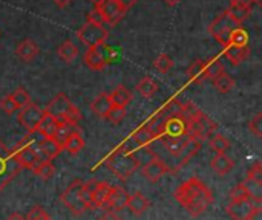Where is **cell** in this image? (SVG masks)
<instances>
[{"label": "cell", "instance_id": "cell-1", "mask_svg": "<svg viewBox=\"0 0 262 220\" xmlns=\"http://www.w3.org/2000/svg\"><path fill=\"white\" fill-rule=\"evenodd\" d=\"M175 201L193 217L207 211V208L213 204V194L210 188L200 179L190 178L184 181L173 193Z\"/></svg>", "mask_w": 262, "mask_h": 220}, {"label": "cell", "instance_id": "cell-2", "mask_svg": "<svg viewBox=\"0 0 262 220\" xmlns=\"http://www.w3.org/2000/svg\"><path fill=\"white\" fill-rule=\"evenodd\" d=\"M104 164L112 172V175L117 176L120 181H127L140 168L134 150L126 145H120L117 150H114L106 158Z\"/></svg>", "mask_w": 262, "mask_h": 220}, {"label": "cell", "instance_id": "cell-3", "mask_svg": "<svg viewBox=\"0 0 262 220\" xmlns=\"http://www.w3.org/2000/svg\"><path fill=\"white\" fill-rule=\"evenodd\" d=\"M61 202L75 216H80L86 210H89V205L83 198V182L74 181L72 184H69V187L61 193Z\"/></svg>", "mask_w": 262, "mask_h": 220}, {"label": "cell", "instance_id": "cell-4", "mask_svg": "<svg viewBox=\"0 0 262 220\" xmlns=\"http://www.w3.org/2000/svg\"><path fill=\"white\" fill-rule=\"evenodd\" d=\"M35 135L37 132L34 133H28L11 152L15 158V161L18 162V165L21 168H32V165L38 161V156L34 150V144H35Z\"/></svg>", "mask_w": 262, "mask_h": 220}, {"label": "cell", "instance_id": "cell-5", "mask_svg": "<svg viewBox=\"0 0 262 220\" xmlns=\"http://www.w3.org/2000/svg\"><path fill=\"white\" fill-rule=\"evenodd\" d=\"M21 172L12 152L0 141V191Z\"/></svg>", "mask_w": 262, "mask_h": 220}, {"label": "cell", "instance_id": "cell-6", "mask_svg": "<svg viewBox=\"0 0 262 220\" xmlns=\"http://www.w3.org/2000/svg\"><path fill=\"white\" fill-rule=\"evenodd\" d=\"M216 129H218V124L213 119H210L204 112L196 119L187 121V136L196 139L201 144L206 139H209Z\"/></svg>", "mask_w": 262, "mask_h": 220}, {"label": "cell", "instance_id": "cell-7", "mask_svg": "<svg viewBox=\"0 0 262 220\" xmlns=\"http://www.w3.org/2000/svg\"><path fill=\"white\" fill-rule=\"evenodd\" d=\"M187 138V119L183 115L172 116L163 121L158 132V139H184Z\"/></svg>", "mask_w": 262, "mask_h": 220}, {"label": "cell", "instance_id": "cell-8", "mask_svg": "<svg viewBox=\"0 0 262 220\" xmlns=\"http://www.w3.org/2000/svg\"><path fill=\"white\" fill-rule=\"evenodd\" d=\"M78 38L81 40V43H84L88 47H97L103 43H106L109 32L104 26H97L92 23H86L80 28V31L77 32Z\"/></svg>", "mask_w": 262, "mask_h": 220}, {"label": "cell", "instance_id": "cell-9", "mask_svg": "<svg viewBox=\"0 0 262 220\" xmlns=\"http://www.w3.org/2000/svg\"><path fill=\"white\" fill-rule=\"evenodd\" d=\"M43 113H45L43 109H40L37 104L31 103V104H28V106L20 109V112H18V123L28 130V133H34L38 129V124L41 121Z\"/></svg>", "mask_w": 262, "mask_h": 220}, {"label": "cell", "instance_id": "cell-10", "mask_svg": "<svg viewBox=\"0 0 262 220\" xmlns=\"http://www.w3.org/2000/svg\"><path fill=\"white\" fill-rule=\"evenodd\" d=\"M74 104L71 103V100L66 96V93H57L46 106L45 113L54 116L58 123H61L64 119V116L68 115V112L71 110Z\"/></svg>", "mask_w": 262, "mask_h": 220}, {"label": "cell", "instance_id": "cell-11", "mask_svg": "<svg viewBox=\"0 0 262 220\" xmlns=\"http://www.w3.org/2000/svg\"><path fill=\"white\" fill-rule=\"evenodd\" d=\"M95 8L101 12L104 21H106L107 25H111V26H115V25L123 18V15H124V12H126V9L120 5L118 0H103V2H101L98 6H95Z\"/></svg>", "mask_w": 262, "mask_h": 220}, {"label": "cell", "instance_id": "cell-12", "mask_svg": "<svg viewBox=\"0 0 262 220\" xmlns=\"http://www.w3.org/2000/svg\"><path fill=\"white\" fill-rule=\"evenodd\" d=\"M34 150H35L38 159H41V161H52V159H55L60 155V152L63 149L52 138H41L38 135V139L34 144Z\"/></svg>", "mask_w": 262, "mask_h": 220}, {"label": "cell", "instance_id": "cell-13", "mask_svg": "<svg viewBox=\"0 0 262 220\" xmlns=\"http://www.w3.org/2000/svg\"><path fill=\"white\" fill-rule=\"evenodd\" d=\"M129 193L123 188V187H111L107 201L104 208L107 211H123L124 208H127V201H129Z\"/></svg>", "mask_w": 262, "mask_h": 220}, {"label": "cell", "instance_id": "cell-14", "mask_svg": "<svg viewBox=\"0 0 262 220\" xmlns=\"http://www.w3.org/2000/svg\"><path fill=\"white\" fill-rule=\"evenodd\" d=\"M200 149H201V142H198L196 139L187 136V139L184 141V144H183V147H181L178 156H175V158H177V164H175V167H172V173H175V172L180 170L187 161H190V159L198 153Z\"/></svg>", "mask_w": 262, "mask_h": 220}, {"label": "cell", "instance_id": "cell-15", "mask_svg": "<svg viewBox=\"0 0 262 220\" xmlns=\"http://www.w3.org/2000/svg\"><path fill=\"white\" fill-rule=\"evenodd\" d=\"M226 210L233 220H247L255 210V204L252 201H232Z\"/></svg>", "mask_w": 262, "mask_h": 220}, {"label": "cell", "instance_id": "cell-16", "mask_svg": "<svg viewBox=\"0 0 262 220\" xmlns=\"http://www.w3.org/2000/svg\"><path fill=\"white\" fill-rule=\"evenodd\" d=\"M167 172H169V167L160 158H155L146 165H143V176L152 184L158 182Z\"/></svg>", "mask_w": 262, "mask_h": 220}, {"label": "cell", "instance_id": "cell-17", "mask_svg": "<svg viewBox=\"0 0 262 220\" xmlns=\"http://www.w3.org/2000/svg\"><path fill=\"white\" fill-rule=\"evenodd\" d=\"M238 25L229 17V14L224 11L223 14H220L210 25H209V34L212 35V37H216L218 34H221V32H226V31H232V29H235Z\"/></svg>", "mask_w": 262, "mask_h": 220}, {"label": "cell", "instance_id": "cell-18", "mask_svg": "<svg viewBox=\"0 0 262 220\" xmlns=\"http://www.w3.org/2000/svg\"><path fill=\"white\" fill-rule=\"evenodd\" d=\"M15 55H17L21 61L29 63V61H32V60L38 55V46H37V43H35L34 40L26 38V40H23V41L17 46Z\"/></svg>", "mask_w": 262, "mask_h": 220}, {"label": "cell", "instance_id": "cell-19", "mask_svg": "<svg viewBox=\"0 0 262 220\" xmlns=\"http://www.w3.org/2000/svg\"><path fill=\"white\" fill-rule=\"evenodd\" d=\"M226 12L229 14V17H230L238 26H241V23L246 21V20L250 17L252 6H250V5H244V3H230V6L226 9Z\"/></svg>", "mask_w": 262, "mask_h": 220}, {"label": "cell", "instance_id": "cell-20", "mask_svg": "<svg viewBox=\"0 0 262 220\" xmlns=\"http://www.w3.org/2000/svg\"><path fill=\"white\" fill-rule=\"evenodd\" d=\"M210 167L213 168V172H215L216 175H220V176H226V175H229V173L233 170L235 162H233V159H232V158H229L226 153H223V155H216V156H213V159L210 161Z\"/></svg>", "mask_w": 262, "mask_h": 220}, {"label": "cell", "instance_id": "cell-21", "mask_svg": "<svg viewBox=\"0 0 262 220\" xmlns=\"http://www.w3.org/2000/svg\"><path fill=\"white\" fill-rule=\"evenodd\" d=\"M224 55L226 58L232 63V64H241L243 61L247 60V57L250 55V47L249 46H233L229 44L227 47H224Z\"/></svg>", "mask_w": 262, "mask_h": 220}, {"label": "cell", "instance_id": "cell-22", "mask_svg": "<svg viewBox=\"0 0 262 220\" xmlns=\"http://www.w3.org/2000/svg\"><path fill=\"white\" fill-rule=\"evenodd\" d=\"M149 207H150V202L147 201V198H146L143 193L137 191V193H134V194L129 196L127 208H129L135 216H141L143 213H146V211L149 210Z\"/></svg>", "mask_w": 262, "mask_h": 220}, {"label": "cell", "instance_id": "cell-23", "mask_svg": "<svg viewBox=\"0 0 262 220\" xmlns=\"http://www.w3.org/2000/svg\"><path fill=\"white\" fill-rule=\"evenodd\" d=\"M132 139H134V142H135L138 147H149L154 141L158 139V136H157V133H155L152 129H149V127L144 124L143 127L137 129V130L132 133Z\"/></svg>", "mask_w": 262, "mask_h": 220}, {"label": "cell", "instance_id": "cell-24", "mask_svg": "<svg viewBox=\"0 0 262 220\" xmlns=\"http://www.w3.org/2000/svg\"><path fill=\"white\" fill-rule=\"evenodd\" d=\"M57 127H58V121L54 116H51L48 113H43L41 121H40L38 129H37V133L41 138H54V135L57 132Z\"/></svg>", "mask_w": 262, "mask_h": 220}, {"label": "cell", "instance_id": "cell-25", "mask_svg": "<svg viewBox=\"0 0 262 220\" xmlns=\"http://www.w3.org/2000/svg\"><path fill=\"white\" fill-rule=\"evenodd\" d=\"M112 106H114V104H112L111 95H109V93H100V95L92 101L91 110H92L95 115H98V116H101V118H106V115H107V112L111 110Z\"/></svg>", "mask_w": 262, "mask_h": 220}, {"label": "cell", "instance_id": "cell-26", "mask_svg": "<svg viewBox=\"0 0 262 220\" xmlns=\"http://www.w3.org/2000/svg\"><path fill=\"white\" fill-rule=\"evenodd\" d=\"M109 191H111V185L107 182H100L98 188L91 196V208H104Z\"/></svg>", "mask_w": 262, "mask_h": 220}, {"label": "cell", "instance_id": "cell-27", "mask_svg": "<svg viewBox=\"0 0 262 220\" xmlns=\"http://www.w3.org/2000/svg\"><path fill=\"white\" fill-rule=\"evenodd\" d=\"M74 132H80V129H78V126H75V124H69V123H58V127H57V132H55V135H54V141L63 149V145H64V142H66V139L74 133Z\"/></svg>", "mask_w": 262, "mask_h": 220}, {"label": "cell", "instance_id": "cell-28", "mask_svg": "<svg viewBox=\"0 0 262 220\" xmlns=\"http://www.w3.org/2000/svg\"><path fill=\"white\" fill-rule=\"evenodd\" d=\"M57 54L58 57L64 61V63H72L77 57H78V47L71 41V40H66L64 43H61L57 49Z\"/></svg>", "mask_w": 262, "mask_h": 220}, {"label": "cell", "instance_id": "cell-29", "mask_svg": "<svg viewBox=\"0 0 262 220\" xmlns=\"http://www.w3.org/2000/svg\"><path fill=\"white\" fill-rule=\"evenodd\" d=\"M31 170L34 172V175H37V176H38L40 179H43V181H48V179H51V178L55 175V167L52 165L51 161H41V159H38V161L32 165Z\"/></svg>", "mask_w": 262, "mask_h": 220}, {"label": "cell", "instance_id": "cell-30", "mask_svg": "<svg viewBox=\"0 0 262 220\" xmlns=\"http://www.w3.org/2000/svg\"><path fill=\"white\" fill-rule=\"evenodd\" d=\"M111 95V100H112V104L114 106H120V107H126L130 101H132V93L129 89H126L124 86H118L112 90Z\"/></svg>", "mask_w": 262, "mask_h": 220}, {"label": "cell", "instance_id": "cell-31", "mask_svg": "<svg viewBox=\"0 0 262 220\" xmlns=\"http://www.w3.org/2000/svg\"><path fill=\"white\" fill-rule=\"evenodd\" d=\"M84 63L89 69L92 70H103L107 64L104 63V60L100 57V54L97 52L95 47H89L84 54Z\"/></svg>", "mask_w": 262, "mask_h": 220}, {"label": "cell", "instance_id": "cell-32", "mask_svg": "<svg viewBox=\"0 0 262 220\" xmlns=\"http://www.w3.org/2000/svg\"><path fill=\"white\" fill-rule=\"evenodd\" d=\"M187 77L193 83H203L206 78V63L203 60H195L187 69Z\"/></svg>", "mask_w": 262, "mask_h": 220}, {"label": "cell", "instance_id": "cell-33", "mask_svg": "<svg viewBox=\"0 0 262 220\" xmlns=\"http://www.w3.org/2000/svg\"><path fill=\"white\" fill-rule=\"evenodd\" d=\"M181 112H183V103H181L180 100L173 98V100H170V101L157 113V115H158L161 119H167V118L181 115Z\"/></svg>", "mask_w": 262, "mask_h": 220}, {"label": "cell", "instance_id": "cell-34", "mask_svg": "<svg viewBox=\"0 0 262 220\" xmlns=\"http://www.w3.org/2000/svg\"><path fill=\"white\" fill-rule=\"evenodd\" d=\"M84 147V139L83 136L80 135V132H74L64 142L63 149L69 153V155H77L83 150Z\"/></svg>", "mask_w": 262, "mask_h": 220}, {"label": "cell", "instance_id": "cell-35", "mask_svg": "<svg viewBox=\"0 0 262 220\" xmlns=\"http://www.w3.org/2000/svg\"><path fill=\"white\" fill-rule=\"evenodd\" d=\"M244 188L247 190V194H249V199L255 204H261L262 202V182H256L253 179H246L243 182Z\"/></svg>", "mask_w": 262, "mask_h": 220}, {"label": "cell", "instance_id": "cell-36", "mask_svg": "<svg viewBox=\"0 0 262 220\" xmlns=\"http://www.w3.org/2000/svg\"><path fill=\"white\" fill-rule=\"evenodd\" d=\"M158 90V84L155 80H152L150 77H144L138 84H137V92L144 96V98H152Z\"/></svg>", "mask_w": 262, "mask_h": 220}, {"label": "cell", "instance_id": "cell-37", "mask_svg": "<svg viewBox=\"0 0 262 220\" xmlns=\"http://www.w3.org/2000/svg\"><path fill=\"white\" fill-rule=\"evenodd\" d=\"M213 84H215V87H216L221 93H229V92L235 87V80H233L229 74L223 72L221 75H218V77L213 80Z\"/></svg>", "mask_w": 262, "mask_h": 220}, {"label": "cell", "instance_id": "cell-38", "mask_svg": "<svg viewBox=\"0 0 262 220\" xmlns=\"http://www.w3.org/2000/svg\"><path fill=\"white\" fill-rule=\"evenodd\" d=\"M209 145L212 149V152H215L216 155H223L230 149V142L229 139H226L223 135H213L212 138H209Z\"/></svg>", "mask_w": 262, "mask_h": 220}, {"label": "cell", "instance_id": "cell-39", "mask_svg": "<svg viewBox=\"0 0 262 220\" xmlns=\"http://www.w3.org/2000/svg\"><path fill=\"white\" fill-rule=\"evenodd\" d=\"M230 44L233 46H249V34L243 26H236L230 32Z\"/></svg>", "mask_w": 262, "mask_h": 220}, {"label": "cell", "instance_id": "cell-40", "mask_svg": "<svg viewBox=\"0 0 262 220\" xmlns=\"http://www.w3.org/2000/svg\"><path fill=\"white\" fill-rule=\"evenodd\" d=\"M204 63H206V78L215 80L218 75H221L223 72H226L223 63L218 58H212V60L204 61Z\"/></svg>", "mask_w": 262, "mask_h": 220}, {"label": "cell", "instance_id": "cell-41", "mask_svg": "<svg viewBox=\"0 0 262 220\" xmlns=\"http://www.w3.org/2000/svg\"><path fill=\"white\" fill-rule=\"evenodd\" d=\"M11 98H12L14 104L17 106V109H21V107L31 104V96H29V93H28L23 87H17V89L12 92Z\"/></svg>", "mask_w": 262, "mask_h": 220}, {"label": "cell", "instance_id": "cell-42", "mask_svg": "<svg viewBox=\"0 0 262 220\" xmlns=\"http://www.w3.org/2000/svg\"><path fill=\"white\" fill-rule=\"evenodd\" d=\"M154 66H155V69H157L158 72H161V74H167V72L172 69L173 61H172V58H170L167 54H161V55H158V57H157V60L154 61Z\"/></svg>", "mask_w": 262, "mask_h": 220}, {"label": "cell", "instance_id": "cell-43", "mask_svg": "<svg viewBox=\"0 0 262 220\" xmlns=\"http://www.w3.org/2000/svg\"><path fill=\"white\" fill-rule=\"evenodd\" d=\"M95 49H97V52L100 54V57L104 60L106 64H111L112 61H115V58H117V51H115L112 46H107L106 43H103V44L97 46Z\"/></svg>", "mask_w": 262, "mask_h": 220}, {"label": "cell", "instance_id": "cell-44", "mask_svg": "<svg viewBox=\"0 0 262 220\" xmlns=\"http://www.w3.org/2000/svg\"><path fill=\"white\" fill-rule=\"evenodd\" d=\"M203 113V110L198 107V106H195L193 103H186V104H183V112H181V115L187 119V121H193V119H196L200 115Z\"/></svg>", "mask_w": 262, "mask_h": 220}, {"label": "cell", "instance_id": "cell-45", "mask_svg": "<svg viewBox=\"0 0 262 220\" xmlns=\"http://www.w3.org/2000/svg\"><path fill=\"white\" fill-rule=\"evenodd\" d=\"M124 116H126V107H120V106H112L106 115V118L114 124H118Z\"/></svg>", "mask_w": 262, "mask_h": 220}, {"label": "cell", "instance_id": "cell-46", "mask_svg": "<svg viewBox=\"0 0 262 220\" xmlns=\"http://www.w3.org/2000/svg\"><path fill=\"white\" fill-rule=\"evenodd\" d=\"M229 198H230V201H250L247 190L244 188L243 184H238L236 187H233L229 193Z\"/></svg>", "mask_w": 262, "mask_h": 220}, {"label": "cell", "instance_id": "cell-47", "mask_svg": "<svg viewBox=\"0 0 262 220\" xmlns=\"http://www.w3.org/2000/svg\"><path fill=\"white\" fill-rule=\"evenodd\" d=\"M0 110H2L3 113H6V115H14L15 110H18L17 106L14 104L11 95H6V96H3V98L0 100Z\"/></svg>", "mask_w": 262, "mask_h": 220}, {"label": "cell", "instance_id": "cell-48", "mask_svg": "<svg viewBox=\"0 0 262 220\" xmlns=\"http://www.w3.org/2000/svg\"><path fill=\"white\" fill-rule=\"evenodd\" d=\"M247 178L253 179L256 182H262V164L261 161H256L249 170H247Z\"/></svg>", "mask_w": 262, "mask_h": 220}, {"label": "cell", "instance_id": "cell-49", "mask_svg": "<svg viewBox=\"0 0 262 220\" xmlns=\"http://www.w3.org/2000/svg\"><path fill=\"white\" fill-rule=\"evenodd\" d=\"M51 217L48 216V213L41 208V207H34L28 214L25 220H49Z\"/></svg>", "mask_w": 262, "mask_h": 220}, {"label": "cell", "instance_id": "cell-50", "mask_svg": "<svg viewBox=\"0 0 262 220\" xmlns=\"http://www.w3.org/2000/svg\"><path fill=\"white\" fill-rule=\"evenodd\" d=\"M249 129H250V132H253L255 133V136H258V138H261L262 136V113H256L255 115V118L250 121V124H249Z\"/></svg>", "mask_w": 262, "mask_h": 220}, {"label": "cell", "instance_id": "cell-51", "mask_svg": "<svg viewBox=\"0 0 262 220\" xmlns=\"http://www.w3.org/2000/svg\"><path fill=\"white\" fill-rule=\"evenodd\" d=\"M88 23H92V25H97V26H104L106 25L101 12L97 8H94L92 11H89V14H88Z\"/></svg>", "mask_w": 262, "mask_h": 220}, {"label": "cell", "instance_id": "cell-52", "mask_svg": "<svg viewBox=\"0 0 262 220\" xmlns=\"http://www.w3.org/2000/svg\"><path fill=\"white\" fill-rule=\"evenodd\" d=\"M98 185H100V181H88L86 184L83 182V191L86 193V194H89V196H92L94 194V191L98 188Z\"/></svg>", "mask_w": 262, "mask_h": 220}, {"label": "cell", "instance_id": "cell-53", "mask_svg": "<svg viewBox=\"0 0 262 220\" xmlns=\"http://www.w3.org/2000/svg\"><path fill=\"white\" fill-rule=\"evenodd\" d=\"M98 220H121V217L115 213V211H106L104 214L100 216Z\"/></svg>", "mask_w": 262, "mask_h": 220}, {"label": "cell", "instance_id": "cell-54", "mask_svg": "<svg viewBox=\"0 0 262 220\" xmlns=\"http://www.w3.org/2000/svg\"><path fill=\"white\" fill-rule=\"evenodd\" d=\"M247 220H262V208L261 207H255V210L252 211V214L249 216Z\"/></svg>", "mask_w": 262, "mask_h": 220}, {"label": "cell", "instance_id": "cell-55", "mask_svg": "<svg viewBox=\"0 0 262 220\" xmlns=\"http://www.w3.org/2000/svg\"><path fill=\"white\" fill-rule=\"evenodd\" d=\"M118 2H120V5H121V6H123L126 11H127L129 8H132V6L135 5L138 0H118Z\"/></svg>", "mask_w": 262, "mask_h": 220}, {"label": "cell", "instance_id": "cell-56", "mask_svg": "<svg viewBox=\"0 0 262 220\" xmlns=\"http://www.w3.org/2000/svg\"><path fill=\"white\" fill-rule=\"evenodd\" d=\"M71 2H72V0H54V3H55L57 6H60V8H66Z\"/></svg>", "mask_w": 262, "mask_h": 220}, {"label": "cell", "instance_id": "cell-57", "mask_svg": "<svg viewBox=\"0 0 262 220\" xmlns=\"http://www.w3.org/2000/svg\"><path fill=\"white\" fill-rule=\"evenodd\" d=\"M6 220H25V217H23L20 213H12Z\"/></svg>", "mask_w": 262, "mask_h": 220}, {"label": "cell", "instance_id": "cell-58", "mask_svg": "<svg viewBox=\"0 0 262 220\" xmlns=\"http://www.w3.org/2000/svg\"><path fill=\"white\" fill-rule=\"evenodd\" d=\"M230 3H244V5H250L252 6V0H229Z\"/></svg>", "mask_w": 262, "mask_h": 220}, {"label": "cell", "instance_id": "cell-59", "mask_svg": "<svg viewBox=\"0 0 262 220\" xmlns=\"http://www.w3.org/2000/svg\"><path fill=\"white\" fill-rule=\"evenodd\" d=\"M181 0H166V3H169V5H177V3H180Z\"/></svg>", "mask_w": 262, "mask_h": 220}, {"label": "cell", "instance_id": "cell-60", "mask_svg": "<svg viewBox=\"0 0 262 220\" xmlns=\"http://www.w3.org/2000/svg\"><path fill=\"white\" fill-rule=\"evenodd\" d=\"M89 2H92V3H94L95 6H98V5H100V3H101L103 0H89Z\"/></svg>", "mask_w": 262, "mask_h": 220}, {"label": "cell", "instance_id": "cell-61", "mask_svg": "<svg viewBox=\"0 0 262 220\" xmlns=\"http://www.w3.org/2000/svg\"><path fill=\"white\" fill-rule=\"evenodd\" d=\"M253 2H255V3H258V5H261V0H252V3H253Z\"/></svg>", "mask_w": 262, "mask_h": 220}, {"label": "cell", "instance_id": "cell-62", "mask_svg": "<svg viewBox=\"0 0 262 220\" xmlns=\"http://www.w3.org/2000/svg\"><path fill=\"white\" fill-rule=\"evenodd\" d=\"M49 220H51V219H49Z\"/></svg>", "mask_w": 262, "mask_h": 220}]
</instances>
